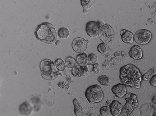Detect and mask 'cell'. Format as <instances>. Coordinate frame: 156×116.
Returning <instances> with one entry per match:
<instances>
[{
	"label": "cell",
	"instance_id": "1",
	"mask_svg": "<svg viewBox=\"0 0 156 116\" xmlns=\"http://www.w3.org/2000/svg\"><path fill=\"white\" fill-rule=\"evenodd\" d=\"M120 79L122 83L133 88L141 87L142 75L139 69L132 64H126L120 68Z\"/></svg>",
	"mask_w": 156,
	"mask_h": 116
},
{
	"label": "cell",
	"instance_id": "2",
	"mask_svg": "<svg viewBox=\"0 0 156 116\" xmlns=\"http://www.w3.org/2000/svg\"><path fill=\"white\" fill-rule=\"evenodd\" d=\"M37 39L41 42L52 44L56 41L57 35L53 25L48 22L40 24L35 32Z\"/></svg>",
	"mask_w": 156,
	"mask_h": 116
},
{
	"label": "cell",
	"instance_id": "3",
	"mask_svg": "<svg viewBox=\"0 0 156 116\" xmlns=\"http://www.w3.org/2000/svg\"><path fill=\"white\" fill-rule=\"evenodd\" d=\"M41 75L44 79L52 80L55 79L58 75L55 65L52 61L49 59L42 60L40 64Z\"/></svg>",
	"mask_w": 156,
	"mask_h": 116
},
{
	"label": "cell",
	"instance_id": "4",
	"mask_svg": "<svg viewBox=\"0 0 156 116\" xmlns=\"http://www.w3.org/2000/svg\"><path fill=\"white\" fill-rule=\"evenodd\" d=\"M85 95L90 104L101 102L104 98V93L101 87L99 85L95 84L86 89Z\"/></svg>",
	"mask_w": 156,
	"mask_h": 116
},
{
	"label": "cell",
	"instance_id": "5",
	"mask_svg": "<svg viewBox=\"0 0 156 116\" xmlns=\"http://www.w3.org/2000/svg\"><path fill=\"white\" fill-rule=\"evenodd\" d=\"M99 35L100 40L103 43L108 44L113 40L114 37V31L109 25L105 24L101 28Z\"/></svg>",
	"mask_w": 156,
	"mask_h": 116
},
{
	"label": "cell",
	"instance_id": "6",
	"mask_svg": "<svg viewBox=\"0 0 156 116\" xmlns=\"http://www.w3.org/2000/svg\"><path fill=\"white\" fill-rule=\"evenodd\" d=\"M152 34L150 31L140 29L137 31L134 35V40L139 45H146L152 39Z\"/></svg>",
	"mask_w": 156,
	"mask_h": 116
},
{
	"label": "cell",
	"instance_id": "7",
	"mask_svg": "<svg viewBox=\"0 0 156 116\" xmlns=\"http://www.w3.org/2000/svg\"><path fill=\"white\" fill-rule=\"evenodd\" d=\"M86 31L90 37H96L100 31V24L96 21H89L86 25Z\"/></svg>",
	"mask_w": 156,
	"mask_h": 116
},
{
	"label": "cell",
	"instance_id": "8",
	"mask_svg": "<svg viewBox=\"0 0 156 116\" xmlns=\"http://www.w3.org/2000/svg\"><path fill=\"white\" fill-rule=\"evenodd\" d=\"M72 48L75 52L82 53L86 50L87 42L83 38L78 37L72 42Z\"/></svg>",
	"mask_w": 156,
	"mask_h": 116
},
{
	"label": "cell",
	"instance_id": "9",
	"mask_svg": "<svg viewBox=\"0 0 156 116\" xmlns=\"http://www.w3.org/2000/svg\"><path fill=\"white\" fill-rule=\"evenodd\" d=\"M111 91L115 96L120 98L125 97L127 93L126 86L123 83H118L115 85L112 88Z\"/></svg>",
	"mask_w": 156,
	"mask_h": 116
},
{
	"label": "cell",
	"instance_id": "10",
	"mask_svg": "<svg viewBox=\"0 0 156 116\" xmlns=\"http://www.w3.org/2000/svg\"><path fill=\"white\" fill-rule=\"evenodd\" d=\"M123 106L120 102L114 100L111 102L109 105L110 112L112 115L119 116L121 115Z\"/></svg>",
	"mask_w": 156,
	"mask_h": 116
},
{
	"label": "cell",
	"instance_id": "11",
	"mask_svg": "<svg viewBox=\"0 0 156 116\" xmlns=\"http://www.w3.org/2000/svg\"><path fill=\"white\" fill-rule=\"evenodd\" d=\"M129 55L130 57L133 59L139 60L143 57V51L140 47L137 45H134L131 48Z\"/></svg>",
	"mask_w": 156,
	"mask_h": 116
},
{
	"label": "cell",
	"instance_id": "12",
	"mask_svg": "<svg viewBox=\"0 0 156 116\" xmlns=\"http://www.w3.org/2000/svg\"><path fill=\"white\" fill-rule=\"evenodd\" d=\"M121 40L126 44H132L134 41V35L129 31L123 29L120 31Z\"/></svg>",
	"mask_w": 156,
	"mask_h": 116
},
{
	"label": "cell",
	"instance_id": "13",
	"mask_svg": "<svg viewBox=\"0 0 156 116\" xmlns=\"http://www.w3.org/2000/svg\"><path fill=\"white\" fill-rule=\"evenodd\" d=\"M19 112L23 116H29L32 112V107L29 103L25 102L20 105L19 109Z\"/></svg>",
	"mask_w": 156,
	"mask_h": 116
},
{
	"label": "cell",
	"instance_id": "14",
	"mask_svg": "<svg viewBox=\"0 0 156 116\" xmlns=\"http://www.w3.org/2000/svg\"><path fill=\"white\" fill-rule=\"evenodd\" d=\"M125 99L126 101L132 104L134 108H136L138 106V100L135 94L130 92L127 93L125 96Z\"/></svg>",
	"mask_w": 156,
	"mask_h": 116
},
{
	"label": "cell",
	"instance_id": "15",
	"mask_svg": "<svg viewBox=\"0 0 156 116\" xmlns=\"http://www.w3.org/2000/svg\"><path fill=\"white\" fill-rule=\"evenodd\" d=\"M72 102L74 105V113L76 116H84V110L77 99H74Z\"/></svg>",
	"mask_w": 156,
	"mask_h": 116
},
{
	"label": "cell",
	"instance_id": "16",
	"mask_svg": "<svg viewBox=\"0 0 156 116\" xmlns=\"http://www.w3.org/2000/svg\"><path fill=\"white\" fill-rule=\"evenodd\" d=\"M85 72L84 67L80 65H76L72 69V73L75 77L80 78L84 75Z\"/></svg>",
	"mask_w": 156,
	"mask_h": 116
},
{
	"label": "cell",
	"instance_id": "17",
	"mask_svg": "<svg viewBox=\"0 0 156 116\" xmlns=\"http://www.w3.org/2000/svg\"><path fill=\"white\" fill-rule=\"evenodd\" d=\"M134 109L132 104L126 101V104L123 106L121 112V116H129Z\"/></svg>",
	"mask_w": 156,
	"mask_h": 116
},
{
	"label": "cell",
	"instance_id": "18",
	"mask_svg": "<svg viewBox=\"0 0 156 116\" xmlns=\"http://www.w3.org/2000/svg\"><path fill=\"white\" fill-rule=\"evenodd\" d=\"M81 3L83 8V12L85 13L88 12V10L93 6L95 3V1L93 0H82Z\"/></svg>",
	"mask_w": 156,
	"mask_h": 116
},
{
	"label": "cell",
	"instance_id": "19",
	"mask_svg": "<svg viewBox=\"0 0 156 116\" xmlns=\"http://www.w3.org/2000/svg\"><path fill=\"white\" fill-rule=\"evenodd\" d=\"M87 56H88L85 53L83 52L79 54L76 58L77 63L80 65L86 64L88 62Z\"/></svg>",
	"mask_w": 156,
	"mask_h": 116
},
{
	"label": "cell",
	"instance_id": "20",
	"mask_svg": "<svg viewBox=\"0 0 156 116\" xmlns=\"http://www.w3.org/2000/svg\"><path fill=\"white\" fill-rule=\"evenodd\" d=\"M55 64L56 68L58 71H63L65 70L66 68V64L61 58H58L55 61Z\"/></svg>",
	"mask_w": 156,
	"mask_h": 116
},
{
	"label": "cell",
	"instance_id": "21",
	"mask_svg": "<svg viewBox=\"0 0 156 116\" xmlns=\"http://www.w3.org/2000/svg\"><path fill=\"white\" fill-rule=\"evenodd\" d=\"M156 74V70L154 68L149 70L146 73L142 75V80L147 81Z\"/></svg>",
	"mask_w": 156,
	"mask_h": 116
},
{
	"label": "cell",
	"instance_id": "22",
	"mask_svg": "<svg viewBox=\"0 0 156 116\" xmlns=\"http://www.w3.org/2000/svg\"><path fill=\"white\" fill-rule=\"evenodd\" d=\"M65 64L66 66L69 68H72L76 66V60L74 57L69 56L66 58Z\"/></svg>",
	"mask_w": 156,
	"mask_h": 116
},
{
	"label": "cell",
	"instance_id": "23",
	"mask_svg": "<svg viewBox=\"0 0 156 116\" xmlns=\"http://www.w3.org/2000/svg\"><path fill=\"white\" fill-rule=\"evenodd\" d=\"M69 33V30L66 28H61L58 30V35L61 39H65L68 38Z\"/></svg>",
	"mask_w": 156,
	"mask_h": 116
},
{
	"label": "cell",
	"instance_id": "24",
	"mask_svg": "<svg viewBox=\"0 0 156 116\" xmlns=\"http://www.w3.org/2000/svg\"><path fill=\"white\" fill-rule=\"evenodd\" d=\"M98 81L103 86H107L110 81V79L107 76L101 75L98 78Z\"/></svg>",
	"mask_w": 156,
	"mask_h": 116
},
{
	"label": "cell",
	"instance_id": "25",
	"mask_svg": "<svg viewBox=\"0 0 156 116\" xmlns=\"http://www.w3.org/2000/svg\"><path fill=\"white\" fill-rule=\"evenodd\" d=\"M98 51L101 54H105L108 51V47L106 44L101 43L98 46Z\"/></svg>",
	"mask_w": 156,
	"mask_h": 116
},
{
	"label": "cell",
	"instance_id": "26",
	"mask_svg": "<svg viewBox=\"0 0 156 116\" xmlns=\"http://www.w3.org/2000/svg\"><path fill=\"white\" fill-rule=\"evenodd\" d=\"M97 59H98V58H97V55L94 53L90 54L87 56L88 62L90 64H96L97 61Z\"/></svg>",
	"mask_w": 156,
	"mask_h": 116
},
{
	"label": "cell",
	"instance_id": "27",
	"mask_svg": "<svg viewBox=\"0 0 156 116\" xmlns=\"http://www.w3.org/2000/svg\"><path fill=\"white\" fill-rule=\"evenodd\" d=\"M110 112V109L109 107L107 106H104L101 108L100 110V114L102 116H105L108 114Z\"/></svg>",
	"mask_w": 156,
	"mask_h": 116
},
{
	"label": "cell",
	"instance_id": "28",
	"mask_svg": "<svg viewBox=\"0 0 156 116\" xmlns=\"http://www.w3.org/2000/svg\"><path fill=\"white\" fill-rule=\"evenodd\" d=\"M85 72L87 73H93V64H88L84 66Z\"/></svg>",
	"mask_w": 156,
	"mask_h": 116
},
{
	"label": "cell",
	"instance_id": "29",
	"mask_svg": "<svg viewBox=\"0 0 156 116\" xmlns=\"http://www.w3.org/2000/svg\"><path fill=\"white\" fill-rule=\"evenodd\" d=\"M100 71V65L98 63L93 64V73L97 74Z\"/></svg>",
	"mask_w": 156,
	"mask_h": 116
},
{
	"label": "cell",
	"instance_id": "30",
	"mask_svg": "<svg viewBox=\"0 0 156 116\" xmlns=\"http://www.w3.org/2000/svg\"><path fill=\"white\" fill-rule=\"evenodd\" d=\"M150 83L153 87H156V75L150 78Z\"/></svg>",
	"mask_w": 156,
	"mask_h": 116
},
{
	"label": "cell",
	"instance_id": "31",
	"mask_svg": "<svg viewBox=\"0 0 156 116\" xmlns=\"http://www.w3.org/2000/svg\"><path fill=\"white\" fill-rule=\"evenodd\" d=\"M152 101L153 103L156 104V94L153 96L152 99Z\"/></svg>",
	"mask_w": 156,
	"mask_h": 116
},
{
	"label": "cell",
	"instance_id": "32",
	"mask_svg": "<svg viewBox=\"0 0 156 116\" xmlns=\"http://www.w3.org/2000/svg\"><path fill=\"white\" fill-rule=\"evenodd\" d=\"M55 43L56 45H60L61 44V43L60 41H58H58H56Z\"/></svg>",
	"mask_w": 156,
	"mask_h": 116
},
{
	"label": "cell",
	"instance_id": "33",
	"mask_svg": "<svg viewBox=\"0 0 156 116\" xmlns=\"http://www.w3.org/2000/svg\"></svg>",
	"mask_w": 156,
	"mask_h": 116
}]
</instances>
